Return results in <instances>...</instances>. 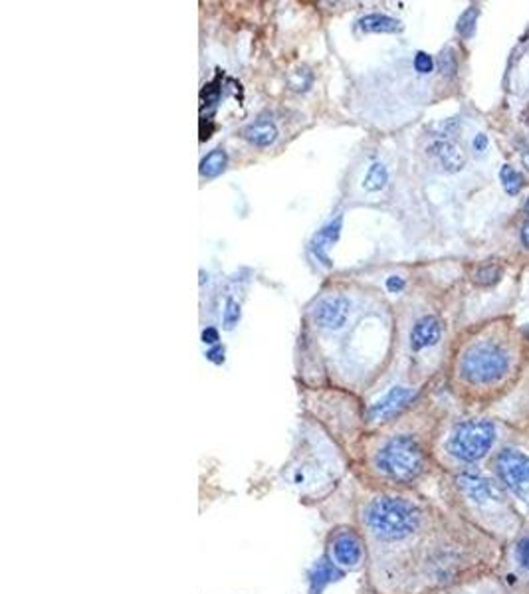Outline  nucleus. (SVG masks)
<instances>
[{"label":"nucleus","instance_id":"nucleus-9","mask_svg":"<svg viewBox=\"0 0 529 594\" xmlns=\"http://www.w3.org/2000/svg\"><path fill=\"white\" fill-rule=\"evenodd\" d=\"M416 398V390L411 387L397 385L389 388L385 395L379 397L375 402H371L365 410V426L369 428H381L401 418L404 412L411 408Z\"/></svg>","mask_w":529,"mask_h":594},{"label":"nucleus","instance_id":"nucleus-7","mask_svg":"<svg viewBox=\"0 0 529 594\" xmlns=\"http://www.w3.org/2000/svg\"><path fill=\"white\" fill-rule=\"evenodd\" d=\"M493 476L514 499V508L529 513V454L517 448H504L493 458Z\"/></svg>","mask_w":529,"mask_h":594},{"label":"nucleus","instance_id":"nucleus-18","mask_svg":"<svg viewBox=\"0 0 529 594\" xmlns=\"http://www.w3.org/2000/svg\"><path fill=\"white\" fill-rule=\"evenodd\" d=\"M227 163H229L227 153H224L222 149H215V151H210V153L205 156V159L200 161L198 173H200L202 176H207V178L219 176L224 169H227Z\"/></svg>","mask_w":529,"mask_h":594},{"label":"nucleus","instance_id":"nucleus-27","mask_svg":"<svg viewBox=\"0 0 529 594\" xmlns=\"http://www.w3.org/2000/svg\"><path fill=\"white\" fill-rule=\"evenodd\" d=\"M404 287V279L399 277V276H391L387 279V289L392 291V294H397V291H401Z\"/></svg>","mask_w":529,"mask_h":594},{"label":"nucleus","instance_id":"nucleus-28","mask_svg":"<svg viewBox=\"0 0 529 594\" xmlns=\"http://www.w3.org/2000/svg\"><path fill=\"white\" fill-rule=\"evenodd\" d=\"M207 357L210 358V361H215V363H222V361H224V347H220V345H215V347H212V349L207 353Z\"/></svg>","mask_w":529,"mask_h":594},{"label":"nucleus","instance_id":"nucleus-19","mask_svg":"<svg viewBox=\"0 0 529 594\" xmlns=\"http://www.w3.org/2000/svg\"><path fill=\"white\" fill-rule=\"evenodd\" d=\"M389 183V173H387V166L382 163H373L369 166V171L363 178V188L369 190V193H379L387 186Z\"/></svg>","mask_w":529,"mask_h":594},{"label":"nucleus","instance_id":"nucleus-10","mask_svg":"<svg viewBox=\"0 0 529 594\" xmlns=\"http://www.w3.org/2000/svg\"><path fill=\"white\" fill-rule=\"evenodd\" d=\"M351 313V301L343 296H331L321 299L313 311V319L323 329H341Z\"/></svg>","mask_w":529,"mask_h":594},{"label":"nucleus","instance_id":"nucleus-13","mask_svg":"<svg viewBox=\"0 0 529 594\" xmlns=\"http://www.w3.org/2000/svg\"><path fill=\"white\" fill-rule=\"evenodd\" d=\"M429 153L438 163H441L443 169L448 173H458L466 163V156H464L463 149H460L458 145L453 141H436L431 145Z\"/></svg>","mask_w":529,"mask_h":594},{"label":"nucleus","instance_id":"nucleus-3","mask_svg":"<svg viewBox=\"0 0 529 594\" xmlns=\"http://www.w3.org/2000/svg\"><path fill=\"white\" fill-rule=\"evenodd\" d=\"M438 488L448 509L500 543L505 539L512 541L522 531V521L517 518L514 503L496 476L468 468L443 474Z\"/></svg>","mask_w":529,"mask_h":594},{"label":"nucleus","instance_id":"nucleus-4","mask_svg":"<svg viewBox=\"0 0 529 594\" xmlns=\"http://www.w3.org/2000/svg\"><path fill=\"white\" fill-rule=\"evenodd\" d=\"M493 444H496V426L490 420L470 418L456 422L446 434L441 450L434 452L436 466L443 469V474L474 468L492 452Z\"/></svg>","mask_w":529,"mask_h":594},{"label":"nucleus","instance_id":"nucleus-14","mask_svg":"<svg viewBox=\"0 0 529 594\" xmlns=\"http://www.w3.org/2000/svg\"><path fill=\"white\" fill-rule=\"evenodd\" d=\"M340 232H341V218H335L333 222L328 224V227H323L318 234H315V238L311 242V250L323 266L328 267L331 266L328 250L337 242V238H340Z\"/></svg>","mask_w":529,"mask_h":594},{"label":"nucleus","instance_id":"nucleus-22","mask_svg":"<svg viewBox=\"0 0 529 594\" xmlns=\"http://www.w3.org/2000/svg\"><path fill=\"white\" fill-rule=\"evenodd\" d=\"M500 276H502V270L498 266H482L480 270L476 272L474 276V282L478 286H493V284H498L500 282Z\"/></svg>","mask_w":529,"mask_h":594},{"label":"nucleus","instance_id":"nucleus-30","mask_svg":"<svg viewBox=\"0 0 529 594\" xmlns=\"http://www.w3.org/2000/svg\"><path fill=\"white\" fill-rule=\"evenodd\" d=\"M522 240L525 244V248H529V222L522 228Z\"/></svg>","mask_w":529,"mask_h":594},{"label":"nucleus","instance_id":"nucleus-23","mask_svg":"<svg viewBox=\"0 0 529 594\" xmlns=\"http://www.w3.org/2000/svg\"><path fill=\"white\" fill-rule=\"evenodd\" d=\"M240 321V304L234 299L227 301V307H224V317H222V325L227 331H232L236 325Z\"/></svg>","mask_w":529,"mask_h":594},{"label":"nucleus","instance_id":"nucleus-25","mask_svg":"<svg viewBox=\"0 0 529 594\" xmlns=\"http://www.w3.org/2000/svg\"><path fill=\"white\" fill-rule=\"evenodd\" d=\"M414 70L419 74H431L434 70V62L426 52H416L414 55Z\"/></svg>","mask_w":529,"mask_h":594},{"label":"nucleus","instance_id":"nucleus-31","mask_svg":"<svg viewBox=\"0 0 529 594\" xmlns=\"http://www.w3.org/2000/svg\"><path fill=\"white\" fill-rule=\"evenodd\" d=\"M525 212L529 215V198H527V203H525Z\"/></svg>","mask_w":529,"mask_h":594},{"label":"nucleus","instance_id":"nucleus-15","mask_svg":"<svg viewBox=\"0 0 529 594\" xmlns=\"http://www.w3.org/2000/svg\"><path fill=\"white\" fill-rule=\"evenodd\" d=\"M242 137L252 143L254 147H270L276 139H278V129L272 121L268 119H260V121H254L250 126H246L242 129Z\"/></svg>","mask_w":529,"mask_h":594},{"label":"nucleus","instance_id":"nucleus-24","mask_svg":"<svg viewBox=\"0 0 529 594\" xmlns=\"http://www.w3.org/2000/svg\"><path fill=\"white\" fill-rule=\"evenodd\" d=\"M438 65H441V72L444 76H454L458 70V62H456V55L453 50H444L441 54V60H438Z\"/></svg>","mask_w":529,"mask_h":594},{"label":"nucleus","instance_id":"nucleus-29","mask_svg":"<svg viewBox=\"0 0 529 594\" xmlns=\"http://www.w3.org/2000/svg\"><path fill=\"white\" fill-rule=\"evenodd\" d=\"M486 149H488V137L483 136V133H480V136H476V139H474V151L483 153Z\"/></svg>","mask_w":529,"mask_h":594},{"label":"nucleus","instance_id":"nucleus-1","mask_svg":"<svg viewBox=\"0 0 529 594\" xmlns=\"http://www.w3.org/2000/svg\"><path fill=\"white\" fill-rule=\"evenodd\" d=\"M349 521L367 541V594H434L498 570L504 551L421 489H377L355 479Z\"/></svg>","mask_w":529,"mask_h":594},{"label":"nucleus","instance_id":"nucleus-16","mask_svg":"<svg viewBox=\"0 0 529 594\" xmlns=\"http://www.w3.org/2000/svg\"><path fill=\"white\" fill-rule=\"evenodd\" d=\"M308 577H310V594H321L323 589L331 585L333 580L343 579V575L337 573V570L331 565L325 563L321 557L315 560V565L311 567Z\"/></svg>","mask_w":529,"mask_h":594},{"label":"nucleus","instance_id":"nucleus-12","mask_svg":"<svg viewBox=\"0 0 529 594\" xmlns=\"http://www.w3.org/2000/svg\"><path fill=\"white\" fill-rule=\"evenodd\" d=\"M441 335H443V327H441V321L436 317H422L416 321V325L411 331V347L412 351H422L426 347H432L438 341H441Z\"/></svg>","mask_w":529,"mask_h":594},{"label":"nucleus","instance_id":"nucleus-17","mask_svg":"<svg viewBox=\"0 0 529 594\" xmlns=\"http://www.w3.org/2000/svg\"><path fill=\"white\" fill-rule=\"evenodd\" d=\"M359 28L369 35H392L401 30V22L387 15H367L359 20Z\"/></svg>","mask_w":529,"mask_h":594},{"label":"nucleus","instance_id":"nucleus-20","mask_svg":"<svg viewBox=\"0 0 529 594\" xmlns=\"http://www.w3.org/2000/svg\"><path fill=\"white\" fill-rule=\"evenodd\" d=\"M500 178H502V185H504V190L508 195H517L520 193V190L524 188V175L520 171H515L514 166L510 165H504L502 166V173H500Z\"/></svg>","mask_w":529,"mask_h":594},{"label":"nucleus","instance_id":"nucleus-11","mask_svg":"<svg viewBox=\"0 0 529 594\" xmlns=\"http://www.w3.org/2000/svg\"><path fill=\"white\" fill-rule=\"evenodd\" d=\"M434 594H508V592H505L498 570H493V573L458 582V585L443 589Z\"/></svg>","mask_w":529,"mask_h":594},{"label":"nucleus","instance_id":"nucleus-6","mask_svg":"<svg viewBox=\"0 0 529 594\" xmlns=\"http://www.w3.org/2000/svg\"><path fill=\"white\" fill-rule=\"evenodd\" d=\"M510 371V357L498 345H474L463 355L460 377L472 387H490Z\"/></svg>","mask_w":529,"mask_h":594},{"label":"nucleus","instance_id":"nucleus-21","mask_svg":"<svg viewBox=\"0 0 529 594\" xmlns=\"http://www.w3.org/2000/svg\"><path fill=\"white\" fill-rule=\"evenodd\" d=\"M478 16H480V8L478 6H470L466 13L460 16L458 20V35L460 36H464V38H472L474 36V32H476V22H478Z\"/></svg>","mask_w":529,"mask_h":594},{"label":"nucleus","instance_id":"nucleus-5","mask_svg":"<svg viewBox=\"0 0 529 594\" xmlns=\"http://www.w3.org/2000/svg\"><path fill=\"white\" fill-rule=\"evenodd\" d=\"M321 559L343 577L365 573L369 549L363 531L351 521L331 525L323 537Z\"/></svg>","mask_w":529,"mask_h":594},{"label":"nucleus","instance_id":"nucleus-8","mask_svg":"<svg viewBox=\"0 0 529 594\" xmlns=\"http://www.w3.org/2000/svg\"><path fill=\"white\" fill-rule=\"evenodd\" d=\"M498 569L505 592L522 589V594H529V529L517 533L508 547H504Z\"/></svg>","mask_w":529,"mask_h":594},{"label":"nucleus","instance_id":"nucleus-2","mask_svg":"<svg viewBox=\"0 0 529 594\" xmlns=\"http://www.w3.org/2000/svg\"><path fill=\"white\" fill-rule=\"evenodd\" d=\"M436 468L434 452L421 432L397 428L373 436L359 448L351 474L365 488L421 489Z\"/></svg>","mask_w":529,"mask_h":594},{"label":"nucleus","instance_id":"nucleus-26","mask_svg":"<svg viewBox=\"0 0 529 594\" xmlns=\"http://www.w3.org/2000/svg\"><path fill=\"white\" fill-rule=\"evenodd\" d=\"M202 343L205 345H217L219 343V331L215 327H207L202 331Z\"/></svg>","mask_w":529,"mask_h":594}]
</instances>
